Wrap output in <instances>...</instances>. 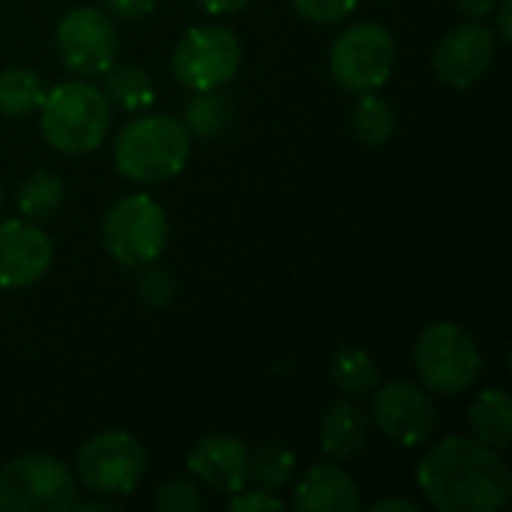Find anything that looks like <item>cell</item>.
I'll return each mask as SVG.
<instances>
[{
	"label": "cell",
	"mask_w": 512,
	"mask_h": 512,
	"mask_svg": "<svg viewBox=\"0 0 512 512\" xmlns=\"http://www.w3.org/2000/svg\"><path fill=\"white\" fill-rule=\"evenodd\" d=\"M495 12H498V30H495V36L504 39V42H512V0H498Z\"/></svg>",
	"instance_id": "obj_31"
},
{
	"label": "cell",
	"mask_w": 512,
	"mask_h": 512,
	"mask_svg": "<svg viewBox=\"0 0 512 512\" xmlns=\"http://www.w3.org/2000/svg\"><path fill=\"white\" fill-rule=\"evenodd\" d=\"M228 510L231 512H282L285 510V504H282V498H279V495H273V492H264V489L246 492V489H240V492H234V495H231Z\"/></svg>",
	"instance_id": "obj_28"
},
{
	"label": "cell",
	"mask_w": 512,
	"mask_h": 512,
	"mask_svg": "<svg viewBox=\"0 0 512 512\" xmlns=\"http://www.w3.org/2000/svg\"><path fill=\"white\" fill-rule=\"evenodd\" d=\"M78 501V480L66 462L48 453H27L0 468L3 512H69Z\"/></svg>",
	"instance_id": "obj_5"
},
{
	"label": "cell",
	"mask_w": 512,
	"mask_h": 512,
	"mask_svg": "<svg viewBox=\"0 0 512 512\" xmlns=\"http://www.w3.org/2000/svg\"><path fill=\"white\" fill-rule=\"evenodd\" d=\"M351 132L366 147H384L396 135L393 105L384 96H378L375 90L360 93V99L351 111Z\"/></svg>",
	"instance_id": "obj_20"
},
{
	"label": "cell",
	"mask_w": 512,
	"mask_h": 512,
	"mask_svg": "<svg viewBox=\"0 0 512 512\" xmlns=\"http://www.w3.org/2000/svg\"><path fill=\"white\" fill-rule=\"evenodd\" d=\"M372 512H420V507L414 504V501H405V498H381V501H375Z\"/></svg>",
	"instance_id": "obj_33"
},
{
	"label": "cell",
	"mask_w": 512,
	"mask_h": 512,
	"mask_svg": "<svg viewBox=\"0 0 512 512\" xmlns=\"http://www.w3.org/2000/svg\"><path fill=\"white\" fill-rule=\"evenodd\" d=\"M204 504L207 501L201 495V483L186 477L165 480L153 495V507L159 512H201Z\"/></svg>",
	"instance_id": "obj_25"
},
{
	"label": "cell",
	"mask_w": 512,
	"mask_h": 512,
	"mask_svg": "<svg viewBox=\"0 0 512 512\" xmlns=\"http://www.w3.org/2000/svg\"><path fill=\"white\" fill-rule=\"evenodd\" d=\"M369 438V417L348 399L333 402L318 426V444L330 459H351L366 447Z\"/></svg>",
	"instance_id": "obj_16"
},
{
	"label": "cell",
	"mask_w": 512,
	"mask_h": 512,
	"mask_svg": "<svg viewBox=\"0 0 512 512\" xmlns=\"http://www.w3.org/2000/svg\"><path fill=\"white\" fill-rule=\"evenodd\" d=\"M186 468L201 486L234 495L249 486V444L231 432H210L189 450Z\"/></svg>",
	"instance_id": "obj_14"
},
{
	"label": "cell",
	"mask_w": 512,
	"mask_h": 512,
	"mask_svg": "<svg viewBox=\"0 0 512 512\" xmlns=\"http://www.w3.org/2000/svg\"><path fill=\"white\" fill-rule=\"evenodd\" d=\"M75 510H81V512H114V510H120V504H117L114 498H108V495H99V498H93V501H75Z\"/></svg>",
	"instance_id": "obj_34"
},
{
	"label": "cell",
	"mask_w": 512,
	"mask_h": 512,
	"mask_svg": "<svg viewBox=\"0 0 512 512\" xmlns=\"http://www.w3.org/2000/svg\"><path fill=\"white\" fill-rule=\"evenodd\" d=\"M417 483L441 512H498L512 498V474L501 453L459 435L438 441L423 456Z\"/></svg>",
	"instance_id": "obj_1"
},
{
	"label": "cell",
	"mask_w": 512,
	"mask_h": 512,
	"mask_svg": "<svg viewBox=\"0 0 512 512\" xmlns=\"http://www.w3.org/2000/svg\"><path fill=\"white\" fill-rule=\"evenodd\" d=\"M138 270H141V276H138V294H141V300H144L150 309H165V306H171V300H174V294H177V282H174L171 270L159 267L156 261H153V264H144V267H138Z\"/></svg>",
	"instance_id": "obj_26"
},
{
	"label": "cell",
	"mask_w": 512,
	"mask_h": 512,
	"mask_svg": "<svg viewBox=\"0 0 512 512\" xmlns=\"http://www.w3.org/2000/svg\"><path fill=\"white\" fill-rule=\"evenodd\" d=\"M3 201H6V195H3V183H0V210H3Z\"/></svg>",
	"instance_id": "obj_35"
},
{
	"label": "cell",
	"mask_w": 512,
	"mask_h": 512,
	"mask_svg": "<svg viewBox=\"0 0 512 512\" xmlns=\"http://www.w3.org/2000/svg\"><path fill=\"white\" fill-rule=\"evenodd\" d=\"M294 477H297V453L288 441L270 438L261 447L249 450V480L258 483V489L279 495L291 489Z\"/></svg>",
	"instance_id": "obj_18"
},
{
	"label": "cell",
	"mask_w": 512,
	"mask_h": 512,
	"mask_svg": "<svg viewBox=\"0 0 512 512\" xmlns=\"http://www.w3.org/2000/svg\"><path fill=\"white\" fill-rule=\"evenodd\" d=\"M102 243L123 267L153 264L168 246V216L150 195H126L108 207L102 219Z\"/></svg>",
	"instance_id": "obj_6"
},
{
	"label": "cell",
	"mask_w": 512,
	"mask_h": 512,
	"mask_svg": "<svg viewBox=\"0 0 512 512\" xmlns=\"http://www.w3.org/2000/svg\"><path fill=\"white\" fill-rule=\"evenodd\" d=\"M396 66V42L393 33L378 21L351 24L336 36L327 69L330 78L351 93H369L387 84Z\"/></svg>",
	"instance_id": "obj_7"
},
{
	"label": "cell",
	"mask_w": 512,
	"mask_h": 512,
	"mask_svg": "<svg viewBox=\"0 0 512 512\" xmlns=\"http://www.w3.org/2000/svg\"><path fill=\"white\" fill-rule=\"evenodd\" d=\"M54 261L51 237L27 219L0 222V288H27L39 282Z\"/></svg>",
	"instance_id": "obj_13"
},
{
	"label": "cell",
	"mask_w": 512,
	"mask_h": 512,
	"mask_svg": "<svg viewBox=\"0 0 512 512\" xmlns=\"http://www.w3.org/2000/svg\"><path fill=\"white\" fill-rule=\"evenodd\" d=\"M240 39L225 27H192L177 42L171 66L183 87L192 93L222 90L240 69Z\"/></svg>",
	"instance_id": "obj_9"
},
{
	"label": "cell",
	"mask_w": 512,
	"mask_h": 512,
	"mask_svg": "<svg viewBox=\"0 0 512 512\" xmlns=\"http://www.w3.org/2000/svg\"><path fill=\"white\" fill-rule=\"evenodd\" d=\"M48 87L39 72L27 66H9L0 69V114L6 117H24L39 111Z\"/></svg>",
	"instance_id": "obj_21"
},
{
	"label": "cell",
	"mask_w": 512,
	"mask_h": 512,
	"mask_svg": "<svg viewBox=\"0 0 512 512\" xmlns=\"http://www.w3.org/2000/svg\"><path fill=\"white\" fill-rule=\"evenodd\" d=\"M54 45L69 72L81 78H96L114 66L120 42L111 18L102 9L75 6L57 21Z\"/></svg>",
	"instance_id": "obj_11"
},
{
	"label": "cell",
	"mask_w": 512,
	"mask_h": 512,
	"mask_svg": "<svg viewBox=\"0 0 512 512\" xmlns=\"http://www.w3.org/2000/svg\"><path fill=\"white\" fill-rule=\"evenodd\" d=\"M372 417L375 426L384 432V438L396 447L414 450L426 441H432L438 429V408L432 393L423 384L414 381H390L381 390H372Z\"/></svg>",
	"instance_id": "obj_10"
},
{
	"label": "cell",
	"mask_w": 512,
	"mask_h": 512,
	"mask_svg": "<svg viewBox=\"0 0 512 512\" xmlns=\"http://www.w3.org/2000/svg\"><path fill=\"white\" fill-rule=\"evenodd\" d=\"M105 6L111 9V15H117L123 21H144L153 15L156 0H105Z\"/></svg>",
	"instance_id": "obj_29"
},
{
	"label": "cell",
	"mask_w": 512,
	"mask_h": 512,
	"mask_svg": "<svg viewBox=\"0 0 512 512\" xmlns=\"http://www.w3.org/2000/svg\"><path fill=\"white\" fill-rule=\"evenodd\" d=\"M294 507L303 512H357L363 495L357 480L339 465H315L294 489Z\"/></svg>",
	"instance_id": "obj_15"
},
{
	"label": "cell",
	"mask_w": 512,
	"mask_h": 512,
	"mask_svg": "<svg viewBox=\"0 0 512 512\" xmlns=\"http://www.w3.org/2000/svg\"><path fill=\"white\" fill-rule=\"evenodd\" d=\"M456 6L468 21H483L495 12L498 0H456Z\"/></svg>",
	"instance_id": "obj_30"
},
{
	"label": "cell",
	"mask_w": 512,
	"mask_h": 512,
	"mask_svg": "<svg viewBox=\"0 0 512 512\" xmlns=\"http://www.w3.org/2000/svg\"><path fill=\"white\" fill-rule=\"evenodd\" d=\"M495 54H498L495 30L480 21H465L438 42V48L432 51V69L444 84L456 90H468L486 78V72L495 63Z\"/></svg>",
	"instance_id": "obj_12"
},
{
	"label": "cell",
	"mask_w": 512,
	"mask_h": 512,
	"mask_svg": "<svg viewBox=\"0 0 512 512\" xmlns=\"http://www.w3.org/2000/svg\"><path fill=\"white\" fill-rule=\"evenodd\" d=\"M75 471L87 492L126 498L147 474V450L129 432H102L81 444Z\"/></svg>",
	"instance_id": "obj_8"
},
{
	"label": "cell",
	"mask_w": 512,
	"mask_h": 512,
	"mask_svg": "<svg viewBox=\"0 0 512 512\" xmlns=\"http://www.w3.org/2000/svg\"><path fill=\"white\" fill-rule=\"evenodd\" d=\"M192 150V135L171 114H141L126 123L114 138L117 171L141 186L177 177Z\"/></svg>",
	"instance_id": "obj_2"
},
{
	"label": "cell",
	"mask_w": 512,
	"mask_h": 512,
	"mask_svg": "<svg viewBox=\"0 0 512 512\" xmlns=\"http://www.w3.org/2000/svg\"><path fill=\"white\" fill-rule=\"evenodd\" d=\"M105 99L129 114L144 111L147 105H153V84L150 75L141 66H111L105 72V87H102Z\"/></svg>",
	"instance_id": "obj_23"
},
{
	"label": "cell",
	"mask_w": 512,
	"mask_h": 512,
	"mask_svg": "<svg viewBox=\"0 0 512 512\" xmlns=\"http://www.w3.org/2000/svg\"><path fill=\"white\" fill-rule=\"evenodd\" d=\"M330 378L345 396H366L378 387V363L357 345H339L330 357Z\"/></svg>",
	"instance_id": "obj_19"
},
{
	"label": "cell",
	"mask_w": 512,
	"mask_h": 512,
	"mask_svg": "<svg viewBox=\"0 0 512 512\" xmlns=\"http://www.w3.org/2000/svg\"><path fill=\"white\" fill-rule=\"evenodd\" d=\"M414 366L429 393L459 396L483 375V354L465 327L453 321H435L414 345Z\"/></svg>",
	"instance_id": "obj_4"
},
{
	"label": "cell",
	"mask_w": 512,
	"mask_h": 512,
	"mask_svg": "<svg viewBox=\"0 0 512 512\" xmlns=\"http://www.w3.org/2000/svg\"><path fill=\"white\" fill-rule=\"evenodd\" d=\"M111 126V102L87 81H63L51 87L39 105V129L45 141L69 156L96 150Z\"/></svg>",
	"instance_id": "obj_3"
},
{
	"label": "cell",
	"mask_w": 512,
	"mask_h": 512,
	"mask_svg": "<svg viewBox=\"0 0 512 512\" xmlns=\"http://www.w3.org/2000/svg\"><path fill=\"white\" fill-rule=\"evenodd\" d=\"M18 213L27 222H45L51 219L63 204V180L51 171L30 174L18 189Z\"/></svg>",
	"instance_id": "obj_24"
},
{
	"label": "cell",
	"mask_w": 512,
	"mask_h": 512,
	"mask_svg": "<svg viewBox=\"0 0 512 512\" xmlns=\"http://www.w3.org/2000/svg\"><path fill=\"white\" fill-rule=\"evenodd\" d=\"M471 429L477 435L480 444L504 453L512 441V399L507 390L495 387V390H486L474 399L471 411Z\"/></svg>",
	"instance_id": "obj_17"
},
{
	"label": "cell",
	"mask_w": 512,
	"mask_h": 512,
	"mask_svg": "<svg viewBox=\"0 0 512 512\" xmlns=\"http://www.w3.org/2000/svg\"><path fill=\"white\" fill-rule=\"evenodd\" d=\"M198 3H201V9H207L213 15H231V12L246 9L252 0H198Z\"/></svg>",
	"instance_id": "obj_32"
},
{
	"label": "cell",
	"mask_w": 512,
	"mask_h": 512,
	"mask_svg": "<svg viewBox=\"0 0 512 512\" xmlns=\"http://www.w3.org/2000/svg\"><path fill=\"white\" fill-rule=\"evenodd\" d=\"M231 99L222 90H201L183 108V126L195 138H219L231 126Z\"/></svg>",
	"instance_id": "obj_22"
},
{
	"label": "cell",
	"mask_w": 512,
	"mask_h": 512,
	"mask_svg": "<svg viewBox=\"0 0 512 512\" xmlns=\"http://www.w3.org/2000/svg\"><path fill=\"white\" fill-rule=\"evenodd\" d=\"M291 3L303 18L315 24H339L357 9V0H291Z\"/></svg>",
	"instance_id": "obj_27"
}]
</instances>
